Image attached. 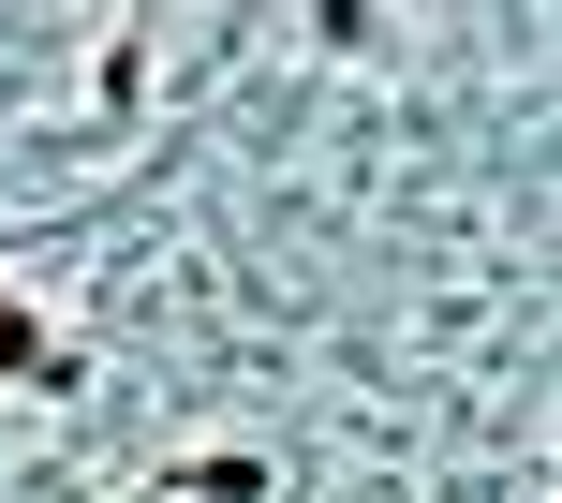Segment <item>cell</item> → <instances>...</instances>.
Segmentation results:
<instances>
[{
    "label": "cell",
    "mask_w": 562,
    "mask_h": 503,
    "mask_svg": "<svg viewBox=\"0 0 562 503\" xmlns=\"http://www.w3.org/2000/svg\"><path fill=\"white\" fill-rule=\"evenodd\" d=\"M0 385H45V400H89V356L75 340H45V311L0 297Z\"/></svg>",
    "instance_id": "obj_1"
},
{
    "label": "cell",
    "mask_w": 562,
    "mask_h": 503,
    "mask_svg": "<svg viewBox=\"0 0 562 503\" xmlns=\"http://www.w3.org/2000/svg\"><path fill=\"white\" fill-rule=\"evenodd\" d=\"M89 119H104V134H134V119H148V30H119V45L89 59Z\"/></svg>",
    "instance_id": "obj_2"
}]
</instances>
